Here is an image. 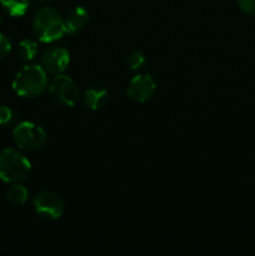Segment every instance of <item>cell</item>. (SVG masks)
Segmentation results:
<instances>
[{
    "instance_id": "4fadbf2b",
    "label": "cell",
    "mask_w": 255,
    "mask_h": 256,
    "mask_svg": "<svg viewBox=\"0 0 255 256\" xmlns=\"http://www.w3.org/2000/svg\"><path fill=\"white\" fill-rule=\"evenodd\" d=\"M38 52H39L38 44L32 39L22 40L18 46V54H19L20 59L24 62H32V59H35Z\"/></svg>"
},
{
    "instance_id": "8fae6325",
    "label": "cell",
    "mask_w": 255,
    "mask_h": 256,
    "mask_svg": "<svg viewBox=\"0 0 255 256\" xmlns=\"http://www.w3.org/2000/svg\"><path fill=\"white\" fill-rule=\"evenodd\" d=\"M28 196H29V192H28L26 188H25L24 185L20 184V182L12 184V186L8 189L6 195H5L8 202L15 205L24 204L28 200Z\"/></svg>"
},
{
    "instance_id": "5bb4252c",
    "label": "cell",
    "mask_w": 255,
    "mask_h": 256,
    "mask_svg": "<svg viewBox=\"0 0 255 256\" xmlns=\"http://www.w3.org/2000/svg\"><path fill=\"white\" fill-rule=\"evenodd\" d=\"M16 119L14 109L8 105H0V125L6 126V125L12 124Z\"/></svg>"
},
{
    "instance_id": "7c38bea8",
    "label": "cell",
    "mask_w": 255,
    "mask_h": 256,
    "mask_svg": "<svg viewBox=\"0 0 255 256\" xmlns=\"http://www.w3.org/2000/svg\"><path fill=\"white\" fill-rule=\"evenodd\" d=\"M5 12L12 16H22L29 8V0H0Z\"/></svg>"
},
{
    "instance_id": "7a4b0ae2",
    "label": "cell",
    "mask_w": 255,
    "mask_h": 256,
    "mask_svg": "<svg viewBox=\"0 0 255 256\" xmlns=\"http://www.w3.org/2000/svg\"><path fill=\"white\" fill-rule=\"evenodd\" d=\"M32 32L42 42H56L66 32L65 20L56 9L42 6L34 15Z\"/></svg>"
},
{
    "instance_id": "277c9868",
    "label": "cell",
    "mask_w": 255,
    "mask_h": 256,
    "mask_svg": "<svg viewBox=\"0 0 255 256\" xmlns=\"http://www.w3.org/2000/svg\"><path fill=\"white\" fill-rule=\"evenodd\" d=\"M48 135L45 130L32 122H22L12 130V140L19 149L35 152L45 145Z\"/></svg>"
},
{
    "instance_id": "5b68a950",
    "label": "cell",
    "mask_w": 255,
    "mask_h": 256,
    "mask_svg": "<svg viewBox=\"0 0 255 256\" xmlns=\"http://www.w3.org/2000/svg\"><path fill=\"white\" fill-rule=\"evenodd\" d=\"M50 96L62 106H74L80 99V90L72 78L58 74L49 85Z\"/></svg>"
},
{
    "instance_id": "2e32d148",
    "label": "cell",
    "mask_w": 255,
    "mask_h": 256,
    "mask_svg": "<svg viewBox=\"0 0 255 256\" xmlns=\"http://www.w3.org/2000/svg\"><path fill=\"white\" fill-rule=\"evenodd\" d=\"M10 50H12V42H10L9 38L4 34H0V60L6 58Z\"/></svg>"
},
{
    "instance_id": "9a60e30c",
    "label": "cell",
    "mask_w": 255,
    "mask_h": 256,
    "mask_svg": "<svg viewBox=\"0 0 255 256\" xmlns=\"http://www.w3.org/2000/svg\"><path fill=\"white\" fill-rule=\"evenodd\" d=\"M128 64H129L130 69L132 70H139L142 69V65L145 64V56L142 52L135 50L130 54L129 59H128Z\"/></svg>"
},
{
    "instance_id": "30bf717a",
    "label": "cell",
    "mask_w": 255,
    "mask_h": 256,
    "mask_svg": "<svg viewBox=\"0 0 255 256\" xmlns=\"http://www.w3.org/2000/svg\"><path fill=\"white\" fill-rule=\"evenodd\" d=\"M108 98L109 94L102 88H92V89L86 90L82 98L84 105L90 110H98L102 109L105 104L108 102Z\"/></svg>"
},
{
    "instance_id": "52a82bcc",
    "label": "cell",
    "mask_w": 255,
    "mask_h": 256,
    "mask_svg": "<svg viewBox=\"0 0 255 256\" xmlns=\"http://www.w3.org/2000/svg\"><path fill=\"white\" fill-rule=\"evenodd\" d=\"M156 82L150 74H139L130 80L126 94L132 102H145L154 95Z\"/></svg>"
},
{
    "instance_id": "3957f363",
    "label": "cell",
    "mask_w": 255,
    "mask_h": 256,
    "mask_svg": "<svg viewBox=\"0 0 255 256\" xmlns=\"http://www.w3.org/2000/svg\"><path fill=\"white\" fill-rule=\"evenodd\" d=\"M32 172V164L19 150L6 148L0 152V180L9 184L22 182Z\"/></svg>"
},
{
    "instance_id": "6da1fadb",
    "label": "cell",
    "mask_w": 255,
    "mask_h": 256,
    "mask_svg": "<svg viewBox=\"0 0 255 256\" xmlns=\"http://www.w3.org/2000/svg\"><path fill=\"white\" fill-rule=\"evenodd\" d=\"M46 74L42 65L29 64L22 66L12 82L15 94L26 99L40 96L48 88Z\"/></svg>"
},
{
    "instance_id": "ba28073f",
    "label": "cell",
    "mask_w": 255,
    "mask_h": 256,
    "mask_svg": "<svg viewBox=\"0 0 255 256\" xmlns=\"http://www.w3.org/2000/svg\"><path fill=\"white\" fill-rule=\"evenodd\" d=\"M70 62V54L62 46L48 49L42 58V66L49 74H62Z\"/></svg>"
},
{
    "instance_id": "e0dca14e",
    "label": "cell",
    "mask_w": 255,
    "mask_h": 256,
    "mask_svg": "<svg viewBox=\"0 0 255 256\" xmlns=\"http://www.w3.org/2000/svg\"><path fill=\"white\" fill-rule=\"evenodd\" d=\"M238 6L248 15H255V0H236Z\"/></svg>"
},
{
    "instance_id": "ac0fdd59",
    "label": "cell",
    "mask_w": 255,
    "mask_h": 256,
    "mask_svg": "<svg viewBox=\"0 0 255 256\" xmlns=\"http://www.w3.org/2000/svg\"><path fill=\"white\" fill-rule=\"evenodd\" d=\"M39 2H48V0H39Z\"/></svg>"
},
{
    "instance_id": "d6986e66",
    "label": "cell",
    "mask_w": 255,
    "mask_h": 256,
    "mask_svg": "<svg viewBox=\"0 0 255 256\" xmlns=\"http://www.w3.org/2000/svg\"><path fill=\"white\" fill-rule=\"evenodd\" d=\"M0 22H2V16H0Z\"/></svg>"
},
{
    "instance_id": "9c48e42d",
    "label": "cell",
    "mask_w": 255,
    "mask_h": 256,
    "mask_svg": "<svg viewBox=\"0 0 255 256\" xmlns=\"http://www.w3.org/2000/svg\"><path fill=\"white\" fill-rule=\"evenodd\" d=\"M89 22V12L82 6H75L68 14L65 19V28L66 32L70 35H75L82 32L86 22Z\"/></svg>"
},
{
    "instance_id": "8992f818",
    "label": "cell",
    "mask_w": 255,
    "mask_h": 256,
    "mask_svg": "<svg viewBox=\"0 0 255 256\" xmlns=\"http://www.w3.org/2000/svg\"><path fill=\"white\" fill-rule=\"evenodd\" d=\"M35 212L44 220H56L64 212V202L62 198L52 192H42L32 199Z\"/></svg>"
}]
</instances>
